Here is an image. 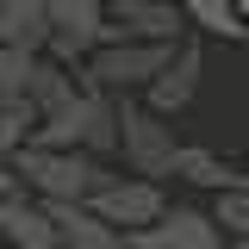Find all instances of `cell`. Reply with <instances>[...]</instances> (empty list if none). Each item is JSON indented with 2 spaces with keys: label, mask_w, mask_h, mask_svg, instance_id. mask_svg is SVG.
<instances>
[{
  "label": "cell",
  "mask_w": 249,
  "mask_h": 249,
  "mask_svg": "<svg viewBox=\"0 0 249 249\" xmlns=\"http://www.w3.org/2000/svg\"><path fill=\"white\" fill-rule=\"evenodd\" d=\"M6 168H13L19 193L37 199V206H88L93 193L112 181V168L81 156V150H31V143H19L6 156Z\"/></svg>",
  "instance_id": "obj_1"
},
{
  "label": "cell",
  "mask_w": 249,
  "mask_h": 249,
  "mask_svg": "<svg viewBox=\"0 0 249 249\" xmlns=\"http://www.w3.org/2000/svg\"><path fill=\"white\" fill-rule=\"evenodd\" d=\"M112 150L124 156V168H131V181H156L175 168V150H181V137H175V124L156 119L143 100H119V131H112Z\"/></svg>",
  "instance_id": "obj_2"
},
{
  "label": "cell",
  "mask_w": 249,
  "mask_h": 249,
  "mask_svg": "<svg viewBox=\"0 0 249 249\" xmlns=\"http://www.w3.org/2000/svg\"><path fill=\"white\" fill-rule=\"evenodd\" d=\"M100 44H181V6L175 0H100Z\"/></svg>",
  "instance_id": "obj_3"
},
{
  "label": "cell",
  "mask_w": 249,
  "mask_h": 249,
  "mask_svg": "<svg viewBox=\"0 0 249 249\" xmlns=\"http://www.w3.org/2000/svg\"><path fill=\"white\" fill-rule=\"evenodd\" d=\"M199 81H206V50H199V37H181V44L168 50V62L150 75L143 106H150L156 119H175V112H187V106H193Z\"/></svg>",
  "instance_id": "obj_4"
},
{
  "label": "cell",
  "mask_w": 249,
  "mask_h": 249,
  "mask_svg": "<svg viewBox=\"0 0 249 249\" xmlns=\"http://www.w3.org/2000/svg\"><path fill=\"white\" fill-rule=\"evenodd\" d=\"M44 19H50V44H44V62H62V69H81L88 50L100 44V0H44Z\"/></svg>",
  "instance_id": "obj_5"
},
{
  "label": "cell",
  "mask_w": 249,
  "mask_h": 249,
  "mask_svg": "<svg viewBox=\"0 0 249 249\" xmlns=\"http://www.w3.org/2000/svg\"><path fill=\"white\" fill-rule=\"evenodd\" d=\"M162 206H168V199H162V187H156V181H131V175H112V181L88 199V212L100 218L106 231H119V237H131V231L156 224V212H162Z\"/></svg>",
  "instance_id": "obj_6"
},
{
  "label": "cell",
  "mask_w": 249,
  "mask_h": 249,
  "mask_svg": "<svg viewBox=\"0 0 249 249\" xmlns=\"http://www.w3.org/2000/svg\"><path fill=\"white\" fill-rule=\"evenodd\" d=\"M124 249H224V237L199 206H162L156 224L124 237Z\"/></svg>",
  "instance_id": "obj_7"
},
{
  "label": "cell",
  "mask_w": 249,
  "mask_h": 249,
  "mask_svg": "<svg viewBox=\"0 0 249 249\" xmlns=\"http://www.w3.org/2000/svg\"><path fill=\"white\" fill-rule=\"evenodd\" d=\"M50 44V19H44V0H0V50H19V56H44Z\"/></svg>",
  "instance_id": "obj_8"
},
{
  "label": "cell",
  "mask_w": 249,
  "mask_h": 249,
  "mask_svg": "<svg viewBox=\"0 0 249 249\" xmlns=\"http://www.w3.org/2000/svg\"><path fill=\"white\" fill-rule=\"evenodd\" d=\"M168 175H181V181L206 187V193H231V187H249V175H243V168H237V162H224L218 150H206V143H181Z\"/></svg>",
  "instance_id": "obj_9"
},
{
  "label": "cell",
  "mask_w": 249,
  "mask_h": 249,
  "mask_svg": "<svg viewBox=\"0 0 249 249\" xmlns=\"http://www.w3.org/2000/svg\"><path fill=\"white\" fill-rule=\"evenodd\" d=\"M44 218H50L56 249H124V237H119V231H106L88 206H44Z\"/></svg>",
  "instance_id": "obj_10"
},
{
  "label": "cell",
  "mask_w": 249,
  "mask_h": 249,
  "mask_svg": "<svg viewBox=\"0 0 249 249\" xmlns=\"http://www.w3.org/2000/svg\"><path fill=\"white\" fill-rule=\"evenodd\" d=\"M75 88H81V69H62V62H31V81H25V106L31 119H44V112H56L62 100H75Z\"/></svg>",
  "instance_id": "obj_11"
},
{
  "label": "cell",
  "mask_w": 249,
  "mask_h": 249,
  "mask_svg": "<svg viewBox=\"0 0 249 249\" xmlns=\"http://www.w3.org/2000/svg\"><path fill=\"white\" fill-rule=\"evenodd\" d=\"M181 6V25L199 31V37H224V44H243V13L231 6V0H175Z\"/></svg>",
  "instance_id": "obj_12"
},
{
  "label": "cell",
  "mask_w": 249,
  "mask_h": 249,
  "mask_svg": "<svg viewBox=\"0 0 249 249\" xmlns=\"http://www.w3.org/2000/svg\"><path fill=\"white\" fill-rule=\"evenodd\" d=\"M0 249H56L50 218H44L37 199H25V193H13V199H6V243H0Z\"/></svg>",
  "instance_id": "obj_13"
},
{
  "label": "cell",
  "mask_w": 249,
  "mask_h": 249,
  "mask_svg": "<svg viewBox=\"0 0 249 249\" xmlns=\"http://www.w3.org/2000/svg\"><path fill=\"white\" fill-rule=\"evenodd\" d=\"M218 224V237H249V187H231V193H218V206L206 212Z\"/></svg>",
  "instance_id": "obj_14"
},
{
  "label": "cell",
  "mask_w": 249,
  "mask_h": 249,
  "mask_svg": "<svg viewBox=\"0 0 249 249\" xmlns=\"http://www.w3.org/2000/svg\"><path fill=\"white\" fill-rule=\"evenodd\" d=\"M31 62L19 50H0V106H25V81H31Z\"/></svg>",
  "instance_id": "obj_15"
},
{
  "label": "cell",
  "mask_w": 249,
  "mask_h": 249,
  "mask_svg": "<svg viewBox=\"0 0 249 249\" xmlns=\"http://www.w3.org/2000/svg\"><path fill=\"white\" fill-rule=\"evenodd\" d=\"M25 131H31V106H0V162L25 143Z\"/></svg>",
  "instance_id": "obj_16"
},
{
  "label": "cell",
  "mask_w": 249,
  "mask_h": 249,
  "mask_svg": "<svg viewBox=\"0 0 249 249\" xmlns=\"http://www.w3.org/2000/svg\"><path fill=\"white\" fill-rule=\"evenodd\" d=\"M13 193H19V181H13V168L0 162V199H13Z\"/></svg>",
  "instance_id": "obj_17"
},
{
  "label": "cell",
  "mask_w": 249,
  "mask_h": 249,
  "mask_svg": "<svg viewBox=\"0 0 249 249\" xmlns=\"http://www.w3.org/2000/svg\"><path fill=\"white\" fill-rule=\"evenodd\" d=\"M0 243H6V199H0Z\"/></svg>",
  "instance_id": "obj_18"
},
{
  "label": "cell",
  "mask_w": 249,
  "mask_h": 249,
  "mask_svg": "<svg viewBox=\"0 0 249 249\" xmlns=\"http://www.w3.org/2000/svg\"><path fill=\"white\" fill-rule=\"evenodd\" d=\"M231 6H237V13H243V6H249V0H231Z\"/></svg>",
  "instance_id": "obj_19"
}]
</instances>
